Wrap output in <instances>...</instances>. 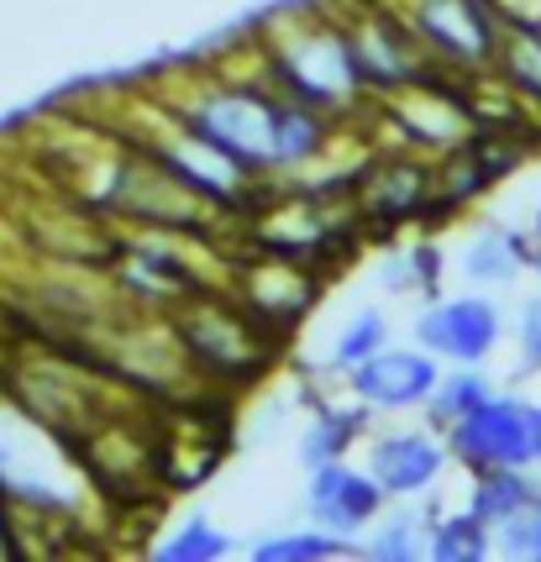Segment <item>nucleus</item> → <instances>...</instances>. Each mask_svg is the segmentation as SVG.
Wrapping results in <instances>:
<instances>
[{"label": "nucleus", "instance_id": "nucleus-18", "mask_svg": "<svg viewBox=\"0 0 541 562\" xmlns=\"http://www.w3.org/2000/svg\"><path fill=\"white\" fill-rule=\"evenodd\" d=\"M541 368V294L526 300L520 311V373H537Z\"/></svg>", "mask_w": 541, "mask_h": 562}, {"label": "nucleus", "instance_id": "nucleus-2", "mask_svg": "<svg viewBox=\"0 0 541 562\" xmlns=\"http://www.w3.org/2000/svg\"><path fill=\"white\" fill-rule=\"evenodd\" d=\"M399 22L452 74H484L499 64L505 16L494 11V0H405Z\"/></svg>", "mask_w": 541, "mask_h": 562}, {"label": "nucleus", "instance_id": "nucleus-10", "mask_svg": "<svg viewBox=\"0 0 541 562\" xmlns=\"http://www.w3.org/2000/svg\"><path fill=\"white\" fill-rule=\"evenodd\" d=\"M537 499H541V484L526 468H484V473H473L467 510L478 515L484 526H499V520H510L516 510L537 505Z\"/></svg>", "mask_w": 541, "mask_h": 562}, {"label": "nucleus", "instance_id": "nucleus-17", "mask_svg": "<svg viewBox=\"0 0 541 562\" xmlns=\"http://www.w3.org/2000/svg\"><path fill=\"white\" fill-rule=\"evenodd\" d=\"M494 552L541 562V499H537V505H526V510H516L510 520H499V526H494Z\"/></svg>", "mask_w": 541, "mask_h": 562}, {"label": "nucleus", "instance_id": "nucleus-21", "mask_svg": "<svg viewBox=\"0 0 541 562\" xmlns=\"http://www.w3.org/2000/svg\"><path fill=\"white\" fill-rule=\"evenodd\" d=\"M494 11L516 26H541V0H494Z\"/></svg>", "mask_w": 541, "mask_h": 562}, {"label": "nucleus", "instance_id": "nucleus-16", "mask_svg": "<svg viewBox=\"0 0 541 562\" xmlns=\"http://www.w3.org/2000/svg\"><path fill=\"white\" fill-rule=\"evenodd\" d=\"M342 547H347V537H331V531H295V537L258 541L252 558L258 562H320V558H337Z\"/></svg>", "mask_w": 541, "mask_h": 562}, {"label": "nucleus", "instance_id": "nucleus-12", "mask_svg": "<svg viewBox=\"0 0 541 562\" xmlns=\"http://www.w3.org/2000/svg\"><path fill=\"white\" fill-rule=\"evenodd\" d=\"M494 394V384L478 373V363H463L458 373H442V384H437V394L426 400V411H431V426H452V420H463L467 411H478L484 400Z\"/></svg>", "mask_w": 541, "mask_h": 562}, {"label": "nucleus", "instance_id": "nucleus-5", "mask_svg": "<svg viewBox=\"0 0 541 562\" xmlns=\"http://www.w3.org/2000/svg\"><path fill=\"white\" fill-rule=\"evenodd\" d=\"M499 331H505V321L494 311V300H478V294L437 300L416 316V342L452 363H484L499 347Z\"/></svg>", "mask_w": 541, "mask_h": 562}, {"label": "nucleus", "instance_id": "nucleus-20", "mask_svg": "<svg viewBox=\"0 0 541 562\" xmlns=\"http://www.w3.org/2000/svg\"><path fill=\"white\" fill-rule=\"evenodd\" d=\"M410 258H416L420 290L431 294V290H437V284H442V247H437V243H420L416 252H410Z\"/></svg>", "mask_w": 541, "mask_h": 562}, {"label": "nucleus", "instance_id": "nucleus-13", "mask_svg": "<svg viewBox=\"0 0 541 562\" xmlns=\"http://www.w3.org/2000/svg\"><path fill=\"white\" fill-rule=\"evenodd\" d=\"M494 552V526H484L473 510L463 515H442L431 526V558L442 562H478Z\"/></svg>", "mask_w": 541, "mask_h": 562}, {"label": "nucleus", "instance_id": "nucleus-4", "mask_svg": "<svg viewBox=\"0 0 541 562\" xmlns=\"http://www.w3.org/2000/svg\"><path fill=\"white\" fill-rule=\"evenodd\" d=\"M0 499L37 510H64L75 499L69 463L48 441V426L16 416L11 405H0Z\"/></svg>", "mask_w": 541, "mask_h": 562}, {"label": "nucleus", "instance_id": "nucleus-1", "mask_svg": "<svg viewBox=\"0 0 541 562\" xmlns=\"http://www.w3.org/2000/svg\"><path fill=\"white\" fill-rule=\"evenodd\" d=\"M279 85L273 90H232V85H205L195 95L169 100L164 111L173 116V126H184L190 137H200L205 147H216L222 158H232L237 169L279 173L273 164V116H279Z\"/></svg>", "mask_w": 541, "mask_h": 562}, {"label": "nucleus", "instance_id": "nucleus-3", "mask_svg": "<svg viewBox=\"0 0 541 562\" xmlns=\"http://www.w3.org/2000/svg\"><path fill=\"white\" fill-rule=\"evenodd\" d=\"M452 458L467 463V473L484 468H531L541 463V405L516 394H489L478 411L447 426Z\"/></svg>", "mask_w": 541, "mask_h": 562}, {"label": "nucleus", "instance_id": "nucleus-11", "mask_svg": "<svg viewBox=\"0 0 541 562\" xmlns=\"http://www.w3.org/2000/svg\"><path fill=\"white\" fill-rule=\"evenodd\" d=\"M363 426H369V405L363 400L358 405H316V420L300 437V458L311 468L331 463V458H342L347 447L363 437Z\"/></svg>", "mask_w": 541, "mask_h": 562}, {"label": "nucleus", "instance_id": "nucleus-15", "mask_svg": "<svg viewBox=\"0 0 541 562\" xmlns=\"http://www.w3.org/2000/svg\"><path fill=\"white\" fill-rule=\"evenodd\" d=\"M379 347H390V321L379 316V311H363V316H352V326L337 337L331 368H347V373H352V368L363 363V358H373Z\"/></svg>", "mask_w": 541, "mask_h": 562}, {"label": "nucleus", "instance_id": "nucleus-14", "mask_svg": "<svg viewBox=\"0 0 541 562\" xmlns=\"http://www.w3.org/2000/svg\"><path fill=\"white\" fill-rule=\"evenodd\" d=\"M226 552H232V537L216 531L211 520H200V515H190V520L158 547L164 562H216V558H226Z\"/></svg>", "mask_w": 541, "mask_h": 562}, {"label": "nucleus", "instance_id": "nucleus-9", "mask_svg": "<svg viewBox=\"0 0 541 562\" xmlns=\"http://www.w3.org/2000/svg\"><path fill=\"white\" fill-rule=\"evenodd\" d=\"M526 263H531V243L520 232H510V226H484L463 252V273L473 284H484V290L510 284Z\"/></svg>", "mask_w": 541, "mask_h": 562}, {"label": "nucleus", "instance_id": "nucleus-8", "mask_svg": "<svg viewBox=\"0 0 541 562\" xmlns=\"http://www.w3.org/2000/svg\"><path fill=\"white\" fill-rule=\"evenodd\" d=\"M379 510H384V490H379L373 473H358V468H347L342 458H331V463L316 468V479H311V515H316L320 531L358 537L363 526L379 520Z\"/></svg>", "mask_w": 541, "mask_h": 562}, {"label": "nucleus", "instance_id": "nucleus-19", "mask_svg": "<svg viewBox=\"0 0 541 562\" xmlns=\"http://www.w3.org/2000/svg\"><path fill=\"white\" fill-rule=\"evenodd\" d=\"M379 284L390 294H405V290H420V273H416V258H390L379 269Z\"/></svg>", "mask_w": 541, "mask_h": 562}, {"label": "nucleus", "instance_id": "nucleus-6", "mask_svg": "<svg viewBox=\"0 0 541 562\" xmlns=\"http://www.w3.org/2000/svg\"><path fill=\"white\" fill-rule=\"evenodd\" d=\"M442 384V368L437 352H394L379 347L373 358L352 368V394L369 405V411H416L426 405Z\"/></svg>", "mask_w": 541, "mask_h": 562}, {"label": "nucleus", "instance_id": "nucleus-7", "mask_svg": "<svg viewBox=\"0 0 541 562\" xmlns=\"http://www.w3.org/2000/svg\"><path fill=\"white\" fill-rule=\"evenodd\" d=\"M447 458H452V447L437 431H390V437H373L369 473L379 479L384 494L410 499V494H426L442 479Z\"/></svg>", "mask_w": 541, "mask_h": 562}, {"label": "nucleus", "instance_id": "nucleus-22", "mask_svg": "<svg viewBox=\"0 0 541 562\" xmlns=\"http://www.w3.org/2000/svg\"><path fill=\"white\" fill-rule=\"evenodd\" d=\"M531 269H537V273H541V252H537V247H531Z\"/></svg>", "mask_w": 541, "mask_h": 562}]
</instances>
